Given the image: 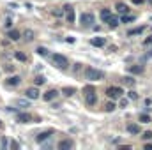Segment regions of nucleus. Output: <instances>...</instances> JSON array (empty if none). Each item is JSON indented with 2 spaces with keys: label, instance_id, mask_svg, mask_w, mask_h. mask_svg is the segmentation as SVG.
Returning a JSON list of instances; mask_svg holds the SVG:
<instances>
[{
  "label": "nucleus",
  "instance_id": "obj_1",
  "mask_svg": "<svg viewBox=\"0 0 152 150\" xmlns=\"http://www.w3.org/2000/svg\"><path fill=\"white\" fill-rule=\"evenodd\" d=\"M85 78L90 79V81H96V79H103L104 78V73L99 71V69H94V67H87L85 69Z\"/></svg>",
  "mask_w": 152,
  "mask_h": 150
},
{
  "label": "nucleus",
  "instance_id": "obj_2",
  "mask_svg": "<svg viewBox=\"0 0 152 150\" xmlns=\"http://www.w3.org/2000/svg\"><path fill=\"white\" fill-rule=\"evenodd\" d=\"M85 103L88 104V106H94L96 103H97V95H96V90H94V87H87L85 88Z\"/></svg>",
  "mask_w": 152,
  "mask_h": 150
},
{
  "label": "nucleus",
  "instance_id": "obj_3",
  "mask_svg": "<svg viewBox=\"0 0 152 150\" xmlns=\"http://www.w3.org/2000/svg\"><path fill=\"white\" fill-rule=\"evenodd\" d=\"M53 64H55L58 69H66V67L69 66L67 58H66L64 55H60V53H55V55H53Z\"/></svg>",
  "mask_w": 152,
  "mask_h": 150
},
{
  "label": "nucleus",
  "instance_id": "obj_4",
  "mask_svg": "<svg viewBox=\"0 0 152 150\" xmlns=\"http://www.w3.org/2000/svg\"><path fill=\"white\" fill-rule=\"evenodd\" d=\"M122 94H124V90H122L120 87H110V88L106 90V95H108L110 99H118Z\"/></svg>",
  "mask_w": 152,
  "mask_h": 150
},
{
  "label": "nucleus",
  "instance_id": "obj_5",
  "mask_svg": "<svg viewBox=\"0 0 152 150\" xmlns=\"http://www.w3.org/2000/svg\"><path fill=\"white\" fill-rule=\"evenodd\" d=\"M80 21H81V25L92 27V23H94V14H92V12H83V14L80 16Z\"/></svg>",
  "mask_w": 152,
  "mask_h": 150
},
{
  "label": "nucleus",
  "instance_id": "obj_6",
  "mask_svg": "<svg viewBox=\"0 0 152 150\" xmlns=\"http://www.w3.org/2000/svg\"><path fill=\"white\" fill-rule=\"evenodd\" d=\"M25 95H27V99H32V101H34V99H37L39 97V90L36 88V87L27 88V90H25Z\"/></svg>",
  "mask_w": 152,
  "mask_h": 150
},
{
  "label": "nucleus",
  "instance_id": "obj_7",
  "mask_svg": "<svg viewBox=\"0 0 152 150\" xmlns=\"http://www.w3.org/2000/svg\"><path fill=\"white\" fill-rule=\"evenodd\" d=\"M66 18H67V23H73L75 21V9L71 5H66Z\"/></svg>",
  "mask_w": 152,
  "mask_h": 150
},
{
  "label": "nucleus",
  "instance_id": "obj_8",
  "mask_svg": "<svg viewBox=\"0 0 152 150\" xmlns=\"http://www.w3.org/2000/svg\"><path fill=\"white\" fill-rule=\"evenodd\" d=\"M58 149H60V150H69V149H73V141H71V140H62V141L58 143Z\"/></svg>",
  "mask_w": 152,
  "mask_h": 150
},
{
  "label": "nucleus",
  "instance_id": "obj_9",
  "mask_svg": "<svg viewBox=\"0 0 152 150\" xmlns=\"http://www.w3.org/2000/svg\"><path fill=\"white\" fill-rule=\"evenodd\" d=\"M57 95H58V92H57V90H48V92L42 95V99H44V101H53Z\"/></svg>",
  "mask_w": 152,
  "mask_h": 150
},
{
  "label": "nucleus",
  "instance_id": "obj_10",
  "mask_svg": "<svg viewBox=\"0 0 152 150\" xmlns=\"http://www.w3.org/2000/svg\"><path fill=\"white\" fill-rule=\"evenodd\" d=\"M20 81H21V78H20V76H11V78H7V81H5V83H7L9 87H11V85H12V87H16V85H20Z\"/></svg>",
  "mask_w": 152,
  "mask_h": 150
},
{
  "label": "nucleus",
  "instance_id": "obj_11",
  "mask_svg": "<svg viewBox=\"0 0 152 150\" xmlns=\"http://www.w3.org/2000/svg\"><path fill=\"white\" fill-rule=\"evenodd\" d=\"M30 120H32V117H30L28 113H18V122L27 124V122H30Z\"/></svg>",
  "mask_w": 152,
  "mask_h": 150
},
{
  "label": "nucleus",
  "instance_id": "obj_12",
  "mask_svg": "<svg viewBox=\"0 0 152 150\" xmlns=\"http://www.w3.org/2000/svg\"><path fill=\"white\" fill-rule=\"evenodd\" d=\"M127 131H129L131 134H140V125H138V124H129V125H127Z\"/></svg>",
  "mask_w": 152,
  "mask_h": 150
},
{
  "label": "nucleus",
  "instance_id": "obj_13",
  "mask_svg": "<svg viewBox=\"0 0 152 150\" xmlns=\"http://www.w3.org/2000/svg\"><path fill=\"white\" fill-rule=\"evenodd\" d=\"M117 11H118L120 14H127V11H129V7H127L126 4H122V2H118V4H117Z\"/></svg>",
  "mask_w": 152,
  "mask_h": 150
},
{
  "label": "nucleus",
  "instance_id": "obj_14",
  "mask_svg": "<svg viewBox=\"0 0 152 150\" xmlns=\"http://www.w3.org/2000/svg\"><path fill=\"white\" fill-rule=\"evenodd\" d=\"M50 136H51V131H46V133H41V134H37V138H36V140H37L39 143H41V141H44V140H48Z\"/></svg>",
  "mask_w": 152,
  "mask_h": 150
},
{
  "label": "nucleus",
  "instance_id": "obj_15",
  "mask_svg": "<svg viewBox=\"0 0 152 150\" xmlns=\"http://www.w3.org/2000/svg\"><path fill=\"white\" fill-rule=\"evenodd\" d=\"M110 16H112V11H110V9H103V11H101V20H103V21H108Z\"/></svg>",
  "mask_w": 152,
  "mask_h": 150
},
{
  "label": "nucleus",
  "instance_id": "obj_16",
  "mask_svg": "<svg viewBox=\"0 0 152 150\" xmlns=\"http://www.w3.org/2000/svg\"><path fill=\"white\" fill-rule=\"evenodd\" d=\"M129 73H133V74H142V73H143V67H142V66H131V67H129Z\"/></svg>",
  "mask_w": 152,
  "mask_h": 150
},
{
  "label": "nucleus",
  "instance_id": "obj_17",
  "mask_svg": "<svg viewBox=\"0 0 152 150\" xmlns=\"http://www.w3.org/2000/svg\"><path fill=\"white\" fill-rule=\"evenodd\" d=\"M90 44H92V46H104V39L103 37H94L90 41Z\"/></svg>",
  "mask_w": 152,
  "mask_h": 150
},
{
  "label": "nucleus",
  "instance_id": "obj_18",
  "mask_svg": "<svg viewBox=\"0 0 152 150\" xmlns=\"http://www.w3.org/2000/svg\"><path fill=\"white\" fill-rule=\"evenodd\" d=\"M106 23H108V25H110L112 28H115V27L118 25V18H117V16H110V20H108Z\"/></svg>",
  "mask_w": 152,
  "mask_h": 150
},
{
  "label": "nucleus",
  "instance_id": "obj_19",
  "mask_svg": "<svg viewBox=\"0 0 152 150\" xmlns=\"http://www.w3.org/2000/svg\"><path fill=\"white\" fill-rule=\"evenodd\" d=\"M9 39H11V41H18V39H20V32H18V30H11V32H9Z\"/></svg>",
  "mask_w": 152,
  "mask_h": 150
},
{
  "label": "nucleus",
  "instance_id": "obj_20",
  "mask_svg": "<svg viewBox=\"0 0 152 150\" xmlns=\"http://www.w3.org/2000/svg\"><path fill=\"white\" fill-rule=\"evenodd\" d=\"M133 20H134V16H127V14L122 16V23H129V21H133Z\"/></svg>",
  "mask_w": 152,
  "mask_h": 150
},
{
  "label": "nucleus",
  "instance_id": "obj_21",
  "mask_svg": "<svg viewBox=\"0 0 152 150\" xmlns=\"http://www.w3.org/2000/svg\"><path fill=\"white\" fill-rule=\"evenodd\" d=\"M16 104H18V106H23V108H25V106L28 108V101H27V99H20V101H16Z\"/></svg>",
  "mask_w": 152,
  "mask_h": 150
},
{
  "label": "nucleus",
  "instance_id": "obj_22",
  "mask_svg": "<svg viewBox=\"0 0 152 150\" xmlns=\"http://www.w3.org/2000/svg\"><path fill=\"white\" fill-rule=\"evenodd\" d=\"M37 55H41V57L48 55V50H46V48H41V46H39V48H37Z\"/></svg>",
  "mask_w": 152,
  "mask_h": 150
},
{
  "label": "nucleus",
  "instance_id": "obj_23",
  "mask_svg": "<svg viewBox=\"0 0 152 150\" xmlns=\"http://www.w3.org/2000/svg\"><path fill=\"white\" fill-rule=\"evenodd\" d=\"M44 81H46V79H44L42 76H37V78L34 79V83H36V85H44Z\"/></svg>",
  "mask_w": 152,
  "mask_h": 150
},
{
  "label": "nucleus",
  "instance_id": "obj_24",
  "mask_svg": "<svg viewBox=\"0 0 152 150\" xmlns=\"http://www.w3.org/2000/svg\"><path fill=\"white\" fill-rule=\"evenodd\" d=\"M62 92H64V94H66V95H73V94H75V88H73V87H71V88H69V87H67V88H64V90H62Z\"/></svg>",
  "mask_w": 152,
  "mask_h": 150
},
{
  "label": "nucleus",
  "instance_id": "obj_25",
  "mask_svg": "<svg viewBox=\"0 0 152 150\" xmlns=\"http://www.w3.org/2000/svg\"><path fill=\"white\" fill-rule=\"evenodd\" d=\"M104 110H106V111H113L115 110V103H108V104L104 106Z\"/></svg>",
  "mask_w": 152,
  "mask_h": 150
},
{
  "label": "nucleus",
  "instance_id": "obj_26",
  "mask_svg": "<svg viewBox=\"0 0 152 150\" xmlns=\"http://www.w3.org/2000/svg\"><path fill=\"white\" fill-rule=\"evenodd\" d=\"M140 32H143V27H140V28H134V30H129V36H134V34H140Z\"/></svg>",
  "mask_w": 152,
  "mask_h": 150
},
{
  "label": "nucleus",
  "instance_id": "obj_27",
  "mask_svg": "<svg viewBox=\"0 0 152 150\" xmlns=\"http://www.w3.org/2000/svg\"><path fill=\"white\" fill-rule=\"evenodd\" d=\"M140 122H145L147 124V122H151V117L149 115H140Z\"/></svg>",
  "mask_w": 152,
  "mask_h": 150
},
{
  "label": "nucleus",
  "instance_id": "obj_28",
  "mask_svg": "<svg viewBox=\"0 0 152 150\" xmlns=\"http://www.w3.org/2000/svg\"><path fill=\"white\" fill-rule=\"evenodd\" d=\"M32 36H34V32H32V30H27V32H25V37H27V41H32Z\"/></svg>",
  "mask_w": 152,
  "mask_h": 150
},
{
  "label": "nucleus",
  "instance_id": "obj_29",
  "mask_svg": "<svg viewBox=\"0 0 152 150\" xmlns=\"http://www.w3.org/2000/svg\"><path fill=\"white\" fill-rule=\"evenodd\" d=\"M16 58H18V60H21V62H25V60H27V57H25L23 53H20V51L16 53Z\"/></svg>",
  "mask_w": 152,
  "mask_h": 150
},
{
  "label": "nucleus",
  "instance_id": "obj_30",
  "mask_svg": "<svg viewBox=\"0 0 152 150\" xmlns=\"http://www.w3.org/2000/svg\"><path fill=\"white\" fill-rule=\"evenodd\" d=\"M142 138H143V140H151V138H152V133H151V131H145Z\"/></svg>",
  "mask_w": 152,
  "mask_h": 150
},
{
  "label": "nucleus",
  "instance_id": "obj_31",
  "mask_svg": "<svg viewBox=\"0 0 152 150\" xmlns=\"http://www.w3.org/2000/svg\"><path fill=\"white\" fill-rule=\"evenodd\" d=\"M127 95H129V99H133V101H134V99H138V94H136V92H133V90H131Z\"/></svg>",
  "mask_w": 152,
  "mask_h": 150
},
{
  "label": "nucleus",
  "instance_id": "obj_32",
  "mask_svg": "<svg viewBox=\"0 0 152 150\" xmlns=\"http://www.w3.org/2000/svg\"><path fill=\"white\" fill-rule=\"evenodd\" d=\"M124 83H127V85H134V79H133V78H124Z\"/></svg>",
  "mask_w": 152,
  "mask_h": 150
},
{
  "label": "nucleus",
  "instance_id": "obj_33",
  "mask_svg": "<svg viewBox=\"0 0 152 150\" xmlns=\"http://www.w3.org/2000/svg\"><path fill=\"white\" fill-rule=\"evenodd\" d=\"M143 44H145V46L152 44V36H151V37H147V39H145V41H143Z\"/></svg>",
  "mask_w": 152,
  "mask_h": 150
},
{
  "label": "nucleus",
  "instance_id": "obj_34",
  "mask_svg": "<svg viewBox=\"0 0 152 150\" xmlns=\"http://www.w3.org/2000/svg\"><path fill=\"white\" fill-rule=\"evenodd\" d=\"M18 147H20V145H18L16 141H11V149H18Z\"/></svg>",
  "mask_w": 152,
  "mask_h": 150
},
{
  "label": "nucleus",
  "instance_id": "obj_35",
  "mask_svg": "<svg viewBox=\"0 0 152 150\" xmlns=\"http://www.w3.org/2000/svg\"><path fill=\"white\" fill-rule=\"evenodd\" d=\"M145 150H152V145L149 143V145H145Z\"/></svg>",
  "mask_w": 152,
  "mask_h": 150
},
{
  "label": "nucleus",
  "instance_id": "obj_36",
  "mask_svg": "<svg viewBox=\"0 0 152 150\" xmlns=\"http://www.w3.org/2000/svg\"><path fill=\"white\" fill-rule=\"evenodd\" d=\"M134 4H143V0H133Z\"/></svg>",
  "mask_w": 152,
  "mask_h": 150
},
{
  "label": "nucleus",
  "instance_id": "obj_37",
  "mask_svg": "<svg viewBox=\"0 0 152 150\" xmlns=\"http://www.w3.org/2000/svg\"><path fill=\"white\" fill-rule=\"evenodd\" d=\"M149 57H152V51H151V53H149Z\"/></svg>",
  "mask_w": 152,
  "mask_h": 150
},
{
  "label": "nucleus",
  "instance_id": "obj_38",
  "mask_svg": "<svg viewBox=\"0 0 152 150\" xmlns=\"http://www.w3.org/2000/svg\"><path fill=\"white\" fill-rule=\"evenodd\" d=\"M0 127H2V122H0Z\"/></svg>",
  "mask_w": 152,
  "mask_h": 150
}]
</instances>
